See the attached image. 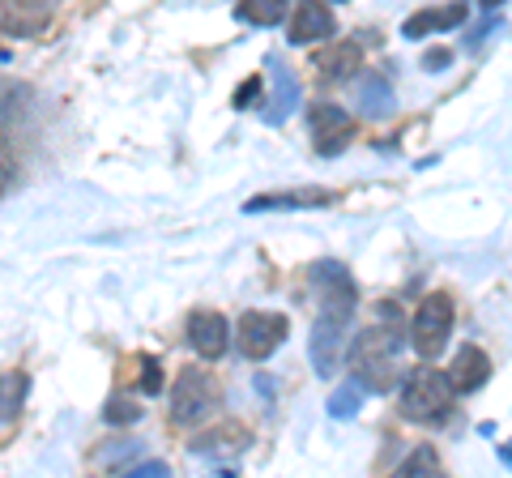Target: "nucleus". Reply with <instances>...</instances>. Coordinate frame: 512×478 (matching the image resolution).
Wrapping results in <instances>:
<instances>
[{
    "label": "nucleus",
    "mask_w": 512,
    "mask_h": 478,
    "mask_svg": "<svg viewBox=\"0 0 512 478\" xmlns=\"http://www.w3.org/2000/svg\"><path fill=\"white\" fill-rule=\"evenodd\" d=\"M286 333H291V321L282 312H244L235 329V342L248 359H269L286 342Z\"/></svg>",
    "instance_id": "nucleus-6"
},
{
    "label": "nucleus",
    "mask_w": 512,
    "mask_h": 478,
    "mask_svg": "<svg viewBox=\"0 0 512 478\" xmlns=\"http://www.w3.org/2000/svg\"><path fill=\"white\" fill-rule=\"evenodd\" d=\"M248 427L244 423H222V427H214V432H205V436H197V440H192L188 444V449L192 453H197V457H214V461H222V457H239V453H244L248 449Z\"/></svg>",
    "instance_id": "nucleus-12"
},
{
    "label": "nucleus",
    "mask_w": 512,
    "mask_h": 478,
    "mask_svg": "<svg viewBox=\"0 0 512 478\" xmlns=\"http://www.w3.org/2000/svg\"><path fill=\"white\" fill-rule=\"evenodd\" d=\"M22 393H26V380L18 372L0 376V423H9L22 410Z\"/></svg>",
    "instance_id": "nucleus-19"
},
{
    "label": "nucleus",
    "mask_w": 512,
    "mask_h": 478,
    "mask_svg": "<svg viewBox=\"0 0 512 478\" xmlns=\"http://www.w3.org/2000/svg\"><path fill=\"white\" fill-rule=\"evenodd\" d=\"M453 321H457V308L448 295H427L419 312H414V325H410V342L423 359H436L444 355L448 338H453Z\"/></svg>",
    "instance_id": "nucleus-5"
},
{
    "label": "nucleus",
    "mask_w": 512,
    "mask_h": 478,
    "mask_svg": "<svg viewBox=\"0 0 512 478\" xmlns=\"http://www.w3.org/2000/svg\"><path fill=\"white\" fill-rule=\"evenodd\" d=\"M188 342L201 359H222L231 346V325L222 312H192L188 316Z\"/></svg>",
    "instance_id": "nucleus-8"
},
{
    "label": "nucleus",
    "mask_w": 512,
    "mask_h": 478,
    "mask_svg": "<svg viewBox=\"0 0 512 478\" xmlns=\"http://www.w3.org/2000/svg\"><path fill=\"white\" fill-rule=\"evenodd\" d=\"M448 60H453V52H444V47H436V52H427V56H423V69L440 73V69H448Z\"/></svg>",
    "instance_id": "nucleus-25"
},
{
    "label": "nucleus",
    "mask_w": 512,
    "mask_h": 478,
    "mask_svg": "<svg viewBox=\"0 0 512 478\" xmlns=\"http://www.w3.org/2000/svg\"><path fill=\"white\" fill-rule=\"evenodd\" d=\"M252 99H261V77H256V73L248 77V82H244V86H239V90H235V107H239V111H244V107H252Z\"/></svg>",
    "instance_id": "nucleus-24"
},
{
    "label": "nucleus",
    "mask_w": 512,
    "mask_h": 478,
    "mask_svg": "<svg viewBox=\"0 0 512 478\" xmlns=\"http://www.w3.org/2000/svg\"><path fill=\"white\" fill-rule=\"evenodd\" d=\"M483 5H487V9H500V5H504V0H483Z\"/></svg>",
    "instance_id": "nucleus-26"
},
{
    "label": "nucleus",
    "mask_w": 512,
    "mask_h": 478,
    "mask_svg": "<svg viewBox=\"0 0 512 478\" xmlns=\"http://www.w3.org/2000/svg\"><path fill=\"white\" fill-rule=\"evenodd\" d=\"M444 376H448V385H453V393H474V389H483V385H487V376H491L487 350L461 346L457 355H453V368H448Z\"/></svg>",
    "instance_id": "nucleus-10"
},
{
    "label": "nucleus",
    "mask_w": 512,
    "mask_h": 478,
    "mask_svg": "<svg viewBox=\"0 0 512 478\" xmlns=\"http://www.w3.org/2000/svg\"><path fill=\"white\" fill-rule=\"evenodd\" d=\"M397 111V94L393 82L380 73H359V116L367 120H389Z\"/></svg>",
    "instance_id": "nucleus-13"
},
{
    "label": "nucleus",
    "mask_w": 512,
    "mask_h": 478,
    "mask_svg": "<svg viewBox=\"0 0 512 478\" xmlns=\"http://www.w3.org/2000/svg\"><path fill=\"white\" fill-rule=\"evenodd\" d=\"M333 30H338V22H333V13L320 5V0H295V18H291V43L299 47H308V43H320V39H329Z\"/></svg>",
    "instance_id": "nucleus-9"
},
{
    "label": "nucleus",
    "mask_w": 512,
    "mask_h": 478,
    "mask_svg": "<svg viewBox=\"0 0 512 478\" xmlns=\"http://www.w3.org/2000/svg\"><path fill=\"white\" fill-rule=\"evenodd\" d=\"M107 419H111V423H137V419H141V406L124 402V397H111V406H107Z\"/></svg>",
    "instance_id": "nucleus-22"
},
{
    "label": "nucleus",
    "mask_w": 512,
    "mask_h": 478,
    "mask_svg": "<svg viewBox=\"0 0 512 478\" xmlns=\"http://www.w3.org/2000/svg\"><path fill=\"white\" fill-rule=\"evenodd\" d=\"M235 13L239 22H252V26H278L291 13V0H239Z\"/></svg>",
    "instance_id": "nucleus-16"
},
{
    "label": "nucleus",
    "mask_w": 512,
    "mask_h": 478,
    "mask_svg": "<svg viewBox=\"0 0 512 478\" xmlns=\"http://www.w3.org/2000/svg\"><path fill=\"white\" fill-rule=\"evenodd\" d=\"M265 65H269V77H274V103H269L261 116H265L269 124H282V120L299 107V77H295L291 65H282V56H269Z\"/></svg>",
    "instance_id": "nucleus-11"
},
{
    "label": "nucleus",
    "mask_w": 512,
    "mask_h": 478,
    "mask_svg": "<svg viewBox=\"0 0 512 478\" xmlns=\"http://www.w3.org/2000/svg\"><path fill=\"white\" fill-rule=\"evenodd\" d=\"M316 282L325 286V308H320L316 325H312V342H308V355H312V368L320 376H333L342 363V350L350 338V321H355V304H359V291L350 274L338 261H325L316 265Z\"/></svg>",
    "instance_id": "nucleus-1"
},
{
    "label": "nucleus",
    "mask_w": 512,
    "mask_h": 478,
    "mask_svg": "<svg viewBox=\"0 0 512 478\" xmlns=\"http://www.w3.org/2000/svg\"><path fill=\"white\" fill-rule=\"evenodd\" d=\"M333 197L320 193V188H308V193H286V197H256L248 201V214L256 210H282V205H329Z\"/></svg>",
    "instance_id": "nucleus-17"
},
{
    "label": "nucleus",
    "mask_w": 512,
    "mask_h": 478,
    "mask_svg": "<svg viewBox=\"0 0 512 478\" xmlns=\"http://www.w3.org/2000/svg\"><path fill=\"white\" fill-rule=\"evenodd\" d=\"M167 461H141V466H128L124 478H167Z\"/></svg>",
    "instance_id": "nucleus-23"
},
{
    "label": "nucleus",
    "mask_w": 512,
    "mask_h": 478,
    "mask_svg": "<svg viewBox=\"0 0 512 478\" xmlns=\"http://www.w3.org/2000/svg\"><path fill=\"white\" fill-rule=\"evenodd\" d=\"M359 406H363V385H359V380H350V385H342L338 393L329 397V414H333V419H355Z\"/></svg>",
    "instance_id": "nucleus-20"
},
{
    "label": "nucleus",
    "mask_w": 512,
    "mask_h": 478,
    "mask_svg": "<svg viewBox=\"0 0 512 478\" xmlns=\"http://www.w3.org/2000/svg\"><path fill=\"white\" fill-rule=\"evenodd\" d=\"M423 474H440V453L431 444H419L402 466H397V478H423Z\"/></svg>",
    "instance_id": "nucleus-18"
},
{
    "label": "nucleus",
    "mask_w": 512,
    "mask_h": 478,
    "mask_svg": "<svg viewBox=\"0 0 512 478\" xmlns=\"http://www.w3.org/2000/svg\"><path fill=\"white\" fill-rule=\"evenodd\" d=\"M461 26H466V5L453 0V5H444V9H423V13H414V18H406L402 35L423 39V35H436V30H461Z\"/></svg>",
    "instance_id": "nucleus-14"
},
{
    "label": "nucleus",
    "mask_w": 512,
    "mask_h": 478,
    "mask_svg": "<svg viewBox=\"0 0 512 478\" xmlns=\"http://www.w3.org/2000/svg\"><path fill=\"white\" fill-rule=\"evenodd\" d=\"M312 65L320 69V77H325V82H342V77L359 73L363 52H359V43H338V47H329V52H320Z\"/></svg>",
    "instance_id": "nucleus-15"
},
{
    "label": "nucleus",
    "mask_w": 512,
    "mask_h": 478,
    "mask_svg": "<svg viewBox=\"0 0 512 478\" xmlns=\"http://www.w3.org/2000/svg\"><path fill=\"white\" fill-rule=\"evenodd\" d=\"M218 402H222L218 380L205 368H188V372H180V380H175V389H171V423L197 427L201 419H210L218 410Z\"/></svg>",
    "instance_id": "nucleus-4"
},
{
    "label": "nucleus",
    "mask_w": 512,
    "mask_h": 478,
    "mask_svg": "<svg viewBox=\"0 0 512 478\" xmlns=\"http://www.w3.org/2000/svg\"><path fill=\"white\" fill-rule=\"evenodd\" d=\"M380 321L384 325L359 333L355 346H350V368H355L363 393H389L397 385V376H402L397 372V350H402V333H397L402 312H397V304H384Z\"/></svg>",
    "instance_id": "nucleus-2"
},
{
    "label": "nucleus",
    "mask_w": 512,
    "mask_h": 478,
    "mask_svg": "<svg viewBox=\"0 0 512 478\" xmlns=\"http://www.w3.org/2000/svg\"><path fill=\"white\" fill-rule=\"evenodd\" d=\"M39 5H56V0H39Z\"/></svg>",
    "instance_id": "nucleus-27"
},
{
    "label": "nucleus",
    "mask_w": 512,
    "mask_h": 478,
    "mask_svg": "<svg viewBox=\"0 0 512 478\" xmlns=\"http://www.w3.org/2000/svg\"><path fill=\"white\" fill-rule=\"evenodd\" d=\"M453 385H448V376L431 368V359L423 368H414L406 380H402V397H397V406H402V419L410 423H440L448 410H453Z\"/></svg>",
    "instance_id": "nucleus-3"
},
{
    "label": "nucleus",
    "mask_w": 512,
    "mask_h": 478,
    "mask_svg": "<svg viewBox=\"0 0 512 478\" xmlns=\"http://www.w3.org/2000/svg\"><path fill=\"white\" fill-rule=\"evenodd\" d=\"M355 137V120L346 116L338 103H320L312 111V141H316V154H342Z\"/></svg>",
    "instance_id": "nucleus-7"
},
{
    "label": "nucleus",
    "mask_w": 512,
    "mask_h": 478,
    "mask_svg": "<svg viewBox=\"0 0 512 478\" xmlns=\"http://www.w3.org/2000/svg\"><path fill=\"white\" fill-rule=\"evenodd\" d=\"M163 389V368H158V359H141V393H158Z\"/></svg>",
    "instance_id": "nucleus-21"
}]
</instances>
